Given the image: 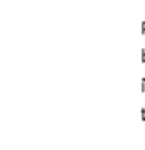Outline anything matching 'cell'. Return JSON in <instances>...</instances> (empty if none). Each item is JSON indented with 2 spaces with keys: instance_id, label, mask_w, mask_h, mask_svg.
I'll return each mask as SVG.
<instances>
[{
  "instance_id": "6da1fadb",
  "label": "cell",
  "mask_w": 145,
  "mask_h": 150,
  "mask_svg": "<svg viewBox=\"0 0 145 150\" xmlns=\"http://www.w3.org/2000/svg\"><path fill=\"white\" fill-rule=\"evenodd\" d=\"M140 118L142 121H145V108H140Z\"/></svg>"
},
{
  "instance_id": "7a4b0ae2",
  "label": "cell",
  "mask_w": 145,
  "mask_h": 150,
  "mask_svg": "<svg viewBox=\"0 0 145 150\" xmlns=\"http://www.w3.org/2000/svg\"><path fill=\"white\" fill-rule=\"evenodd\" d=\"M142 63H145V50H142Z\"/></svg>"
},
{
  "instance_id": "3957f363",
  "label": "cell",
  "mask_w": 145,
  "mask_h": 150,
  "mask_svg": "<svg viewBox=\"0 0 145 150\" xmlns=\"http://www.w3.org/2000/svg\"><path fill=\"white\" fill-rule=\"evenodd\" d=\"M140 29H142V33H145V21L140 24Z\"/></svg>"
}]
</instances>
